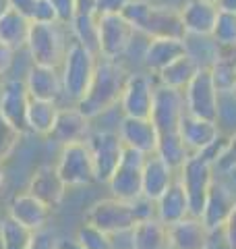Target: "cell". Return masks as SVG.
<instances>
[{
  "instance_id": "11",
  "label": "cell",
  "mask_w": 236,
  "mask_h": 249,
  "mask_svg": "<svg viewBox=\"0 0 236 249\" xmlns=\"http://www.w3.org/2000/svg\"><path fill=\"white\" fill-rule=\"evenodd\" d=\"M157 79L155 75L147 71H133L129 73L122 88L120 108L122 116H133V119H149L153 108V93H155Z\"/></svg>"
},
{
  "instance_id": "2",
  "label": "cell",
  "mask_w": 236,
  "mask_h": 249,
  "mask_svg": "<svg viewBox=\"0 0 236 249\" xmlns=\"http://www.w3.org/2000/svg\"><path fill=\"white\" fill-rule=\"evenodd\" d=\"M120 15L137 29V34H145L147 37L186 36L183 19H180V11L174 6L155 4L153 0H133Z\"/></svg>"
},
{
  "instance_id": "24",
  "label": "cell",
  "mask_w": 236,
  "mask_h": 249,
  "mask_svg": "<svg viewBox=\"0 0 236 249\" xmlns=\"http://www.w3.org/2000/svg\"><path fill=\"white\" fill-rule=\"evenodd\" d=\"M172 249H209L211 231L199 216H186L176 224H170Z\"/></svg>"
},
{
  "instance_id": "23",
  "label": "cell",
  "mask_w": 236,
  "mask_h": 249,
  "mask_svg": "<svg viewBox=\"0 0 236 249\" xmlns=\"http://www.w3.org/2000/svg\"><path fill=\"white\" fill-rule=\"evenodd\" d=\"M178 135L188 147V152L197 154L209 147L222 133H219V127L216 121L199 119V116H193L186 112L178 124Z\"/></svg>"
},
{
  "instance_id": "20",
  "label": "cell",
  "mask_w": 236,
  "mask_h": 249,
  "mask_svg": "<svg viewBox=\"0 0 236 249\" xmlns=\"http://www.w3.org/2000/svg\"><path fill=\"white\" fill-rule=\"evenodd\" d=\"M27 191L31 196H35L39 201H44L50 208H58L65 199L68 187L60 178L58 170L54 164H42L35 168V173L31 175Z\"/></svg>"
},
{
  "instance_id": "3",
  "label": "cell",
  "mask_w": 236,
  "mask_h": 249,
  "mask_svg": "<svg viewBox=\"0 0 236 249\" xmlns=\"http://www.w3.org/2000/svg\"><path fill=\"white\" fill-rule=\"evenodd\" d=\"M98 60L100 56L96 52H91L79 42L70 40L65 60L58 67L62 77V89H65V100L68 104H77L85 96V91H87L93 79V73H96Z\"/></svg>"
},
{
  "instance_id": "5",
  "label": "cell",
  "mask_w": 236,
  "mask_h": 249,
  "mask_svg": "<svg viewBox=\"0 0 236 249\" xmlns=\"http://www.w3.org/2000/svg\"><path fill=\"white\" fill-rule=\"evenodd\" d=\"M178 178L186 191L191 216L201 218L207 193L216 181V164L203 154H191L185 164L178 168Z\"/></svg>"
},
{
  "instance_id": "37",
  "label": "cell",
  "mask_w": 236,
  "mask_h": 249,
  "mask_svg": "<svg viewBox=\"0 0 236 249\" xmlns=\"http://www.w3.org/2000/svg\"><path fill=\"white\" fill-rule=\"evenodd\" d=\"M211 37L218 42V46H236V13L219 11Z\"/></svg>"
},
{
  "instance_id": "40",
  "label": "cell",
  "mask_w": 236,
  "mask_h": 249,
  "mask_svg": "<svg viewBox=\"0 0 236 249\" xmlns=\"http://www.w3.org/2000/svg\"><path fill=\"white\" fill-rule=\"evenodd\" d=\"M216 168L222 173H234L236 170V133L228 137V145L224 154L219 156V160L216 162Z\"/></svg>"
},
{
  "instance_id": "1",
  "label": "cell",
  "mask_w": 236,
  "mask_h": 249,
  "mask_svg": "<svg viewBox=\"0 0 236 249\" xmlns=\"http://www.w3.org/2000/svg\"><path fill=\"white\" fill-rule=\"evenodd\" d=\"M129 77L127 67L122 60H110V58H100L93 79L89 83L85 96L77 102V108L81 110L87 119H98V116L110 112L112 108L120 104L122 88Z\"/></svg>"
},
{
  "instance_id": "13",
  "label": "cell",
  "mask_w": 236,
  "mask_h": 249,
  "mask_svg": "<svg viewBox=\"0 0 236 249\" xmlns=\"http://www.w3.org/2000/svg\"><path fill=\"white\" fill-rule=\"evenodd\" d=\"M186 114L185 93L180 89L168 88V85L157 83L153 93V108H152V123L155 124L157 133H176L178 124Z\"/></svg>"
},
{
  "instance_id": "29",
  "label": "cell",
  "mask_w": 236,
  "mask_h": 249,
  "mask_svg": "<svg viewBox=\"0 0 236 249\" xmlns=\"http://www.w3.org/2000/svg\"><path fill=\"white\" fill-rule=\"evenodd\" d=\"M58 110H60L58 102H48V100L31 98L29 106H27V116H25L27 133L48 137L52 133V129H54V123H56Z\"/></svg>"
},
{
  "instance_id": "53",
  "label": "cell",
  "mask_w": 236,
  "mask_h": 249,
  "mask_svg": "<svg viewBox=\"0 0 236 249\" xmlns=\"http://www.w3.org/2000/svg\"><path fill=\"white\" fill-rule=\"evenodd\" d=\"M0 249H4V245H2V239H0Z\"/></svg>"
},
{
  "instance_id": "12",
  "label": "cell",
  "mask_w": 236,
  "mask_h": 249,
  "mask_svg": "<svg viewBox=\"0 0 236 249\" xmlns=\"http://www.w3.org/2000/svg\"><path fill=\"white\" fill-rule=\"evenodd\" d=\"M91 150L93 170H96V183H108L114 175L124 154V143L118 131H91L87 139Z\"/></svg>"
},
{
  "instance_id": "51",
  "label": "cell",
  "mask_w": 236,
  "mask_h": 249,
  "mask_svg": "<svg viewBox=\"0 0 236 249\" xmlns=\"http://www.w3.org/2000/svg\"><path fill=\"white\" fill-rule=\"evenodd\" d=\"M11 11V0H0V17Z\"/></svg>"
},
{
  "instance_id": "7",
  "label": "cell",
  "mask_w": 236,
  "mask_h": 249,
  "mask_svg": "<svg viewBox=\"0 0 236 249\" xmlns=\"http://www.w3.org/2000/svg\"><path fill=\"white\" fill-rule=\"evenodd\" d=\"M100 37H98V54L100 58L122 60V56L131 50L137 37V29L122 17V15H98Z\"/></svg>"
},
{
  "instance_id": "25",
  "label": "cell",
  "mask_w": 236,
  "mask_h": 249,
  "mask_svg": "<svg viewBox=\"0 0 236 249\" xmlns=\"http://www.w3.org/2000/svg\"><path fill=\"white\" fill-rule=\"evenodd\" d=\"M186 216H191V206H188L185 187L176 177V181L155 199V218L170 227V224H176Z\"/></svg>"
},
{
  "instance_id": "43",
  "label": "cell",
  "mask_w": 236,
  "mask_h": 249,
  "mask_svg": "<svg viewBox=\"0 0 236 249\" xmlns=\"http://www.w3.org/2000/svg\"><path fill=\"white\" fill-rule=\"evenodd\" d=\"M133 0H96V15H120Z\"/></svg>"
},
{
  "instance_id": "39",
  "label": "cell",
  "mask_w": 236,
  "mask_h": 249,
  "mask_svg": "<svg viewBox=\"0 0 236 249\" xmlns=\"http://www.w3.org/2000/svg\"><path fill=\"white\" fill-rule=\"evenodd\" d=\"M29 249H60V237L54 227H44L31 232Z\"/></svg>"
},
{
  "instance_id": "27",
  "label": "cell",
  "mask_w": 236,
  "mask_h": 249,
  "mask_svg": "<svg viewBox=\"0 0 236 249\" xmlns=\"http://www.w3.org/2000/svg\"><path fill=\"white\" fill-rule=\"evenodd\" d=\"M131 249H172L170 231L157 218L139 220L129 232Z\"/></svg>"
},
{
  "instance_id": "32",
  "label": "cell",
  "mask_w": 236,
  "mask_h": 249,
  "mask_svg": "<svg viewBox=\"0 0 236 249\" xmlns=\"http://www.w3.org/2000/svg\"><path fill=\"white\" fill-rule=\"evenodd\" d=\"M68 31H70V40L79 42L87 50L98 54L100 25H98V15L96 13H77L75 19L68 23Z\"/></svg>"
},
{
  "instance_id": "6",
  "label": "cell",
  "mask_w": 236,
  "mask_h": 249,
  "mask_svg": "<svg viewBox=\"0 0 236 249\" xmlns=\"http://www.w3.org/2000/svg\"><path fill=\"white\" fill-rule=\"evenodd\" d=\"M87 222L106 231L112 237H120V235H129L133 231V227L137 224V216L131 201L110 196L106 199L96 201L87 210Z\"/></svg>"
},
{
  "instance_id": "42",
  "label": "cell",
  "mask_w": 236,
  "mask_h": 249,
  "mask_svg": "<svg viewBox=\"0 0 236 249\" xmlns=\"http://www.w3.org/2000/svg\"><path fill=\"white\" fill-rule=\"evenodd\" d=\"M31 21L34 23H54V21H58L52 0H37L34 15H31Z\"/></svg>"
},
{
  "instance_id": "16",
  "label": "cell",
  "mask_w": 236,
  "mask_h": 249,
  "mask_svg": "<svg viewBox=\"0 0 236 249\" xmlns=\"http://www.w3.org/2000/svg\"><path fill=\"white\" fill-rule=\"evenodd\" d=\"M23 81H25L29 98L48 100V102H58V104L60 100H65V89H62V77L58 67H44L31 62Z\"/></svg>"
},
{
  "instance_id": "38",
  "label": "cell",
  "mask_w": 236,
  "mask_h": 249,
  "mask_svg": "<svg viewBox=\"0 0 236 249\" xmlns=\"http://www.w3.org/2000/svg\"><path fill=\"white\" fill-rule=\"evenodd\" d=\"M23 133L19 129H15L13 124L0 114V162H6L13 156V152L17 150L19 139Z\"/></svg>"
},
{
  "instance_id": "54",
  "label": "cell",
  "mask_w": 236,
  "mask_h": 249,
  "mask_svg": "<svg viewBox=\"0 0 236 249\" xmlns=\"http://www.w3.org/2000/svg\"><path fill=\"white\" fill-rule=\"evenodd\" d=\"M207 2H214V4H216V0H207Z\"/></svg>"
},
{
  "instance_id": "50",
  "label": "cell",
  "mask_w": 236,
  "mask_h": 249,
  "mask_svg": "<svg viewBox=\"0 0 236 249\" xmlns=\"http://www.w3.org/2000/svg\"><path fill=\"white\" fill-rule=\"evenodd\" d=\"M60 249H81V247H79V243L75 239L73 241H62L60 239Z\"/></svg>"
},
{
  "instance_id": "19",
  "label": "cell",
  "mask_w": 236,
  "mask_h": 249,
  "mask_svg": "<svg viewBox=\"0 0 236 249\" xmlns=\"http://www.w3.org/2000/svg\"><path fill=\"white\" fill-rule=\"evenodd\" d=\"M236 206V196L234 191L228 187L224 181H214L211 189L207 193V199H205V208H203V214H201V220L205 222V227L216 232V231H222V227L226 224L228 216L232 214V210Z\"/></svg>"
},
{
  "instance_id": "48",
  "label": "cell",
  "mask_w": 236,
  "mask_h": 249,
  "mask_svg": "<svg viewBox=\"0 0 236 249\" xmlns=\"http://www.w3.org/2000/svg\"><path fill=\"white\" fill-rule=\"evenodd\" d=\"M216 6L224 13H236V0H216Z\"/></svg>"
},
{
  "instance_id": "33",
  "label": "cell",
  "mask_w": 236,
  "mask_h": 249,
  "mask_svg": "<svg viewBox=\"0 0 236 249\" xmlns=\"http://www.w3.org/2000/svg\"><path fill=\"white\" fill-rule=\"evenodd\" d=\"M185 46H186V54L191 56L199 69H209L214 65V60L218 58V50L219 46L211 36H185Z\"/></svg>"
},
{
  "instance_id": "31",
  "label": "cell",
  "mask_w": 236,
  "mask_h": 249,
  "mask_svg": "<svg viewBox=\"0 0 236 249\" xmlns=\"http://www.w3.org/2000/svg\"><path fill=\"white\" fill-rule=\"evenodd\" d=\"M197 71H199V65H197L188 54H183V56L176 58L174 62H170L168 67H164L162 71L155 75V79L162 85H168V88L185 91V88L195 77Z\"/></svg>"
},
{
  "instance_id": "18",
  "label": "cell",
  "mask_w": 236,
  "mask_h": 249,
  "mask_svg": "<svg viewBox=\"0 0 236 249\" xmlns=\"http://www.w3.org/2000/svg\"><path fill=\"white\" fill-rule=\"evenodd\" d=\"M118 135H120L124 147L137 150L145 156H152L157 150L160 133L152 119H133V116H122L118 124Z\"/></svg>"
},
{
  "instance_id": "26",
  "label": "cell",
  "mask_w": 236,
  "mask_h": 249,
  "mask_svg": "<svg viewBox=\"0 0 236 249\" xmlns=\"http://www.w3.org/2000/svg\"><path fill=\"white\" fill-rule=\"evenodd\" d=\"M178 170H174L164 158L152 154L145 158L143 164V196L149 199H157L168 187L176 181Z\"/></svg>"
},
{
  "instance_id": "47",
  "label": "cell",
  "mask_w": 236,
  "mask_h": 249,
  "mask_svg": "<svg viewBox=\"0 0 236 249\" xmlns=\"http://www.w3.org/2000/svg\"><path fill=\"white\" fill-rule=\"evenodd\" d=\"M77 13H96V0H77Z\"/></svg>"
},
{
  "instance_id": "15",
  "label": "cell",
  "mask_w": 236,
  "mask_h": 249,
  "mask_svg": "<svg viewBox=\"0 0 236 249\" xmlns=\"http://www.w3.org/2000/svg\"><path fill=\"white\" fill-rule=\"evenodd\" d=\"M89 135H91V119H87L79 110L77 104H68V106H60L54 129L48 137L58 145H67V143L87 142Z\"/></svg>"
},
{
  "instance_id": "17",
  "label": "cell",
  "mask_w": 236,
  "mask_h": 249,
  "mask_svg": "<svg viewBox=\"0 0 236 249\" xmlns=\"http://www.w3.org/2000/svg\"><path fill=\"white\" fill-rule=\"evenodd\" d=\"M50 214L52 208L46 206L44 201H39L35 196H31L29 191L13 196V199L9 201V208H6V216H11L15 222H19L21 227L29 229L31 232L48 227Z\"/></svg>"
},
{
  "instance_id": "28",
  "label": "cell",
  "mask_w": 236,
  "mask_h": 249,
  "mask_svg": "<svg viewBox=\"0 0 236 249\" xmlns=\"http://www.w3.org/2000/svg\"><path fill=\"white\" fill-rule=\"evenodd\" d=\"M219 96H230L236 89V46H219L218 58L209 67Z\"/></svg>"
},
{
  "instance_id": "4",
  "label": "cell",
  "mask_w": 236,
  "mask_h": 249,
  "mask_svg": "<svg viewBox=\"0 0 236 249\" xmlns=\"http://www.w3.org/2000/svg\"><path fill=\"white\" fill-rule=\"evenodd\" d=\"M68 36L70 31L67 25L54 23H34L31 21L29 37L25 50L34 65L44 67H60L68 50Z\"/></svg>"
},
{
  "instance_id": "35",
  "label": "cell",
  "mask_w": 236,
  "mask_h": 249,
  "mask_svg": "<svg viewBox=\"0 0 236 249\" xmlns=\"http://www.w3.org/2000/svg\"><path fill=\"white\" fill-rule=\"evenodd\" d=\"M75 241L79 243L81 249H116L114 237L108 235L106 231L93 227V224H89L87 220H85V224H81V227L77 229Z\"/></svg>"
},
{
  "instance_id": "46",
  "label": "cell",
  "mask_w": 236,
  "mask_h": 249,
  "mask_svg": "<svg viewBox=\"0 0 236 249\" xmlns=\"http://www.w3.org/2000/svg\"><path fill=\"white\" fill-rule=\"evenodd\" d=\"M35 2L37 0H11V9L21 13V15H25L27 19H31L34 9H35Z\"/></svg>"
},
{
  "instance_id": "10",
  "label": "cell",
  "mask_w": 236,
  "mask_h": 249,
  "mask_svg": "<svg viewBox=\"0 0 236 249\" xmlns=\"http://www.w3.org/2000/svg\"><path fill=\"white\" fill-rule=\"evenodd\" d=\"M54 166L67 187H87L96 183V170H93L91 150L87 142L60 145V154Z\"/></svg>"
},
{
  "instance_id": "44",
  "label": "cell",
  "mask_w": 236,
  "mask_h": 249,
  "mask_svg": "<svg viewBox=\"0 0 236 249\" xmlns=\"http://www.w3.org/2000/svg\"><path fill=\"white\" fill-rule=\"evenodd\" d=\"M15 56H17V50L0 40V77H6L11 73V69L15 65Z\"/></svg>"
},
{
  "instance_id": "9",
  "label": "cell",
  "mask_w": 236,
  "mask_h": 249,
  "mask_svg": "<svg viewBox=\"0 0 236 249\" xmlns=\"http://www.w3.org/2000/svg\"><path fill=\"white\" fill-rule=\"evenodd\" d=\"M145 154H141L131 147H124L122 160L118 168L114 170V175L110 177V181L106 183L110 189V196L133 201L143 196V164H145Z\"/></svg>"
},
{
  "instance_id": "22",
  "label": "cell",
  "mask_w": 236,
  "mask_h": 249,
  "mask_svg": "<svg viewBox=\"0 0 236 249\" xmlns=\"http://www.w3.org/2000/svg\"><path fill=\"white\" fill-rule=\"evenodd\" d=\"M186 54L185 37H149L143 52V67L147 73L157 75L164 67Z\"/></svg>"
},
{
  "instance_id": "30",
  "label": "cell",
  "mask_w": 236,
  "mask_h": 249,
  "mask_svg": "<svg viewBox=\"0 0 236 249\" xmlns=\"http://www.w3.org/2000/svg\"><path fill=\"white\" fill-rule=\"evenodd\" d=\"M31 29V19L17 11H9L0 17V40L6 42L15 50H25L27 37Z\"/></svg>"
},
{
  "instance_id": "45",
  "label": "cell",
  "mask_w": 236,
  "mask_h": 249,
  "mask_svg": "<svg viewBox=\"0 0 236 249\" xmlns=\"http://www.w3.org/2000/svg\"><path fill=\"white\" fill-rule=\"evenodd\" d=\"M222 235H224V243L228 249H236V206L232 210V214L228 216L226 224L222 227Z\"/></svg>"
},
{
  "instance_id": "14",
  "label": "cell",
  "mask_w": 236,
  "mask_h": 249,
  "mask_svg": "<svg viewBox=\"0 0 236 249\" xmlns=\"http://www.w3.org/2000/svg\"><path fill=\"white\" fill-rule=\"evenodd\" d=\"M29 91L25 88L23 77H4L2 89H0V114L9 121L21 133H27V106Z\"/></svg>"
},
{
  "instance_id": "36",
  "label": "cell",
  "mask_w": 236,
  "mask_h": 249,
  "mask_svg": "<svg viewBox=\"0 0 236 249\" xmlns=\"http://www.w3.org/2000/svg\"><path fill=\"white\" fill-rule=\"evenodd\" d=\"M0 239L4 249H29L31 231L15 222L11 216L0 218Z\"/></svg>"
},
{
  "instance_id": "52",
  "label": "cell",
  "mask_w": 236,
  "mask_h": 249,
  "mask_svg": "<svg viewBox=\"0 0 236 249\" xmlns=\"http://www.w3.org/2000/svg\"><path fill=\"white\" fill-rule=\"evenodd\" d=\"M2 81H4V77H0V89H2Z\"/></svg>"
},
{
  "instance_id": "34",
  "label": "cell",
  "mask_w": 236,
  "mask_h": 249,
  "mask_svg": "<svg viewBox=\"0 0 236 249\" xmlns=\"http://www.w3.org/2000/svg\"><path fill=\"white\" fill-rule=\"evenodd\" d=\"M155 154L160 156V158L166 160L174 170H178L186 162L188 156H191L188 147L185 145L183 139H180L178 131H176V133H164V135H160V142H157Z\"/></svg>"
},
{
  "instance_id": "49",
  "label": "cell",
  "mask_w": 236,
  "mask_h": 249,
  "mask_svg": "<svg viewBox=\"0 0 236 249\" xmlns=\"http://www.w3.org/2000/svg\"><path fill=\"white\" fill-rule=\"evenodd\" d=\"M6 187V168H4V162H0V193L4 191Z\"/></svg>"
},
{
  "instance_id": "41",
  "label": "cell",
  "mask_w": 236,
  "mask_h": 249,
  "mask_svg": "<svg viewBox=\"0 0 236 249\" xmlns=\"http://www.w3.org/2000/svg\"><path fill=\"white\" fill-rule=\"evenodd\" d=\"M52 4H54V11H56L58 23L68 27V23L77 15V0H52Z\"/></svg>"
},
{
  "instance_id": "8",
  "label": "cell",
  "mask_w": 236,
  "mask_h": 249,
  "mask_svg": "<svg viewBox=\"0 0 236 249\" xmlns=\"http://www.w3.org/2000/svg\"><path fill=\"white\" fill-rule=\"evenodd\" d=\"M185 104H186V112L199 119H207V121H219L222 114V106H219V91L216 88L214 79H211L209 69H199L195 73V77L188 85L185 88Z\"/></svg>"
},
{
  "instance_id": "21",
  "label": "cell",
  "mask_w": 236,
  "mask_h": 249,
  "mask_svg": "<svg viewBox=\"0 0 236 249\" xmlns=\"http://www.w3.org/2000/svg\"><path fill=\"white\" fill-rule=\"evenodd\" d=\"M178 11L185 31L191 36H211L219 15L218 6L207 0H185Z\"/></svg>"
}]
</instances>
